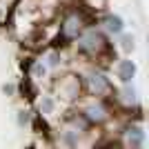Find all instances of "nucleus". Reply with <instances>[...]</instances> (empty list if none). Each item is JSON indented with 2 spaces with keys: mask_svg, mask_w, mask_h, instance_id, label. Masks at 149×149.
<instances>
[{
  "mask_svg": "<svg viewBox=\"0 0 149 149\" xmlns=\"http://www.w3.org/2000/svg\"><path fill=\"white\" fill-rule=\"evenodd\" d=\"M93 47L98 49L100 47V36H96V33H87V36L80 40V49H85V51H91Z\"/></svg>",
  "mask_w": 149,
  "mask_h": 149,
  "instance_id": "obj_2",
  "label": "nucleus"
},
{
  "mask_svg": "<svg viewBox=\"0 0 149 149\" xmlns=\"http://www.w3.org/2000/svg\"><path fill=\"white\" fill-rule=\"evenodd\" d=\"M107 29L111 31V33H120V31L125 29L123 18H120V16H109V18H107Z\"/></svg>",
  "mask_w": 149,
  "mask_h": 149,
  "instance_id": "obj_4",
  "label": "nucleus"
},
{
  "mask_svg": "<svg viewBox=\"0 0 149 149\" xmlns=\"http://www.w3.org/2000/svg\"><path fill=\"white\" fill-rule=\"evenodd\" d=\"M91 89H93L96 93H98V91H102V89H107V80H105V78H102L100 74L91 76Z\"/></svg>",
  "mask_w": 149,
  "mask_h": 149,
  "instance_id": "obj_5",
  "label": "nucleus"
},
{
  "mask_svg": "<svg viewBox=\"0 0 149 149\" xmlns=\"http://www.w3.org/2000/svg\"><path fill=\"white\" fill-rule=\"evenodd\" d=\"M65 36H78V31H80V20L76 18V16H71V18H67V22H65Z\"/></svg>",
  "mask_w": 149,
  "mask_h": 149,
  "instance_id": "obj_3",
  "label": "nucleus"
},
{
  "mask_svg": "<svg viewBox=\"0 0 149 149\" xmlns=\"http://www.w3.org/2000/svg\"><path fill=\"white\" fill-rule=\"evenodd\" d=\"M134 71H136V67H134V62L131 60H123L118 67V76L123 82H129L131 78H134Z\"/></svg>",
  "mask_w": 149,
  "mask_h": 149,
  "instance_id": "obj_1",
  "label": "nucleus"
},
{
  "mask_svg": "<svg viewBox=\"0 0 149 149\" xmlns=\"http://www.w3.org/2000/svg\"><path fill=\"white\" fill-rule=\"evenodd\" d=\"M123 47H125V49H134V38H131V36H125L123 38Z\"/></svg>",
  "mask_w": 149,
  "mask_h": 149,
  "instance_id": "obj_6",
  "label": "nucleus"
}]
</instances>
